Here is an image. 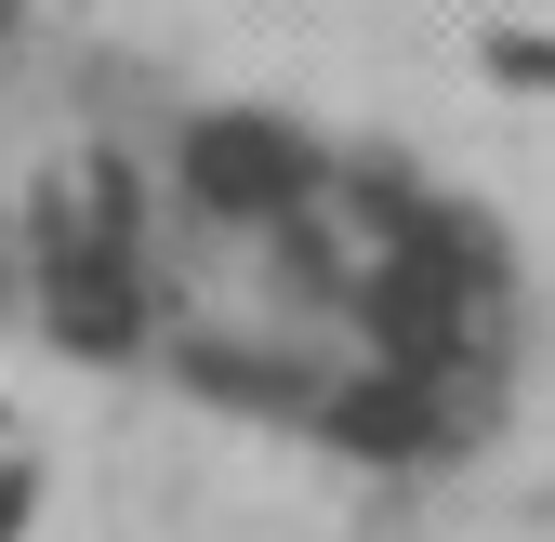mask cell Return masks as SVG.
<instances>
[{
    "mask_svg": "<svg viewBox=\"0 0 555 542\" xmlns=\"http://www.w3.org/2000/svg\"><path fill=\"white\" fill-rule=\"evenodd\" d=\"M185 172H198L212 212H292V185H305V159L278 146L264 119H198L185 132Z\"/></svg>",
    "mask_w": 555,
    "mask_h": 542,
    "instance_id": "cell-1",
    "label": "cell"
},
{
    "mask_svg": "<svg viewBox=\"0 0 555 542\" xmlns=\"http://www.w3.org/2000/svg\"><path fill=\"white\" fill-rule=\"evenodd\" d=\"M371 331H384V358H410V371L450 358V331H463V279H450L437 251H424V264H384V279H371Z\"/></svg>",
    "mask_w": 555,
    "mask_h": 542,
    "instance_id": "cell-2",
    "label": "cell"
},
{
    "mask_svg": "<svg viewBox=\"0 0 555 542\" xmlns=\"http://www.w3.org/2000/svg\"><path fill=\"white\" fill-rule=\"evenodd\" d=\"M331 424L358 437V450H410V437H424V384H410V371H384V384H358V397H344Z\"/></svg>",
    "mask_w": 555,
    "mask_h": 542,
    "instance_id": "cell-3",
    "label": "cell"
}]
</instances>
